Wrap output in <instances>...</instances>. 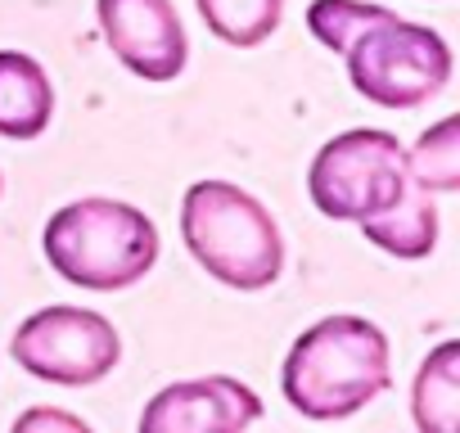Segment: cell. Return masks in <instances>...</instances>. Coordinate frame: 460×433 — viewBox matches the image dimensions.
I'll return each mask as SVG.
<instances>
[{"label":"cell","instance_id":"4","mask_svg":"<svg viewBox=\"0 0 460 433\" xmlns=\"http://www.w3.org/2000/svg\"><path fill=\"white\" fill-rule=\"evenodd\" d=\"M348 82L379 109H420L451 82V46L424 28L388 14L370 23L348 50Z\"/></svg>","mask_w":460,"mask_h":433},{"label":"cell","instance_id":"2","mask_svg":"<svg viewBox=\"0 0 460 433\" xmlns=\"http://www.w3.org/2000/svg\"><path fill=\"white\" fill-rule=\"evenodd\" d=\"M181 235L190 258L226 289L258 294L285 271L276 216L230 181H194L181 199Z\"/></svg>","mask_w":460,"mask_h":433},{"label":"cell","instance_id":"10","mask_svg":"<svg viewBox=\"0 0 460 433\" xmlns=\"http://www.w3.org/2000/svg\"><path fill=\"white\" fill-rule=\"evenodd\" d=\"M366 240L402 262H415V258H429L438 249V203L424 185L406 181L402 199L375 216H366L361 222Z\"/></svg>","mask_w":460,"mask_h":433},{"label":"cell","instance_id":"12","mask_svg":"<svg viewBox=\"0 0 460 433\" xmlns=\"http://www.w3.org/2000/svg\"><path fill=\"white\" fill-rule=\"evenodd\" d=\"M194 5L208 32L235 50L262 46L285 19V0H194Z\"/></svg>","mask_w":460,"mask_h":433},{"label":"cell","instance_id":"8","mask_svg":"<svg viewBox=\"0 0 460 433\" xmlns=\"http://www.w3.org/2000/svg\"><path fill=\"white\" fill-rule=\"evenodd\" d=\"M258 420L262 397L249 384L230 375H203L154 393V402L140 415V433H240Z\"/></svg>","mask_w":460,"mask_h":433},{"label":"cell","instance_id":"16","mask_svg":"<svg viewBox=\"0 0 460 433\" xmlns=\"http://www.w3.org/2000/svg\"><path fill=\"white\" fill-rule=\"evenodd\" d=\"M0 190H5V181H0Z\"/></svg>","mask_w":460,"mask_h":433},{"label":"cell","instance_id":"3","mask_svg":"<svg viewBox=\"0 0 460 433\" xmlns=\"http://www.w3.org/2000/svg\"><path fill=\"white\" fill-rule=\"evenodd\" d=\"M46 262L77 289L118 294L149 276L158 262L154 222L122 199H77L46 222Z\"/></svg>","mask_w":460,"mask_h":433},{"label":"cell","instance_id":"15","mask_svg":"<svg viewBox=\"0 0 460 433\" xmlns=\"http://www.w3.org/2000/svg\"><path fill=\"white\" fill-rule=\"evenodd\" d=\"M19 433H37V429H73V433H86V420L68 415V411H28L14 420Z\"/></svg>","mask_w":460,"mask_h":433},{"label":"cell","instance_id":"11","mask_svg":"<svg viewBox=\"0 0 460 433\" xmlns=\"http://www.w3.org/2000/svg\"><path fill=\"white\" fill-rule=\"evenodd\" d=\"M411 415L424 433H456L460 429V343H438L424 366L415 370Z\"/></svg>","mask_w":460,"mask_h":433},{"label":"cell","instance_id":"14","mask_svg":"<svg viewBox=\"0 0 460 433\" xmlns=\"http://www.w3.org/2000/svg\"><path fill=\"white\" fill-rule=\"evenodd\" d=\"M388 14H393L388 5H370V0H312L307 28H312V37H316L325 50L343 55L370 23H379V19H388Z\"/></svg>","mask_w":460,"mask_h":433},{"label":"cell","instance_id":"6","mask_svg":"<svg viewBox=\"0 0 460 433\" xmlns=\"http://www.w3.org/2000/svg\"><path fill=\"white\" fill-rule=\"evenodd\" d=\"M10 352L32 379L86 388L118 366L122 339L113 321H104L91 307H41L14 330Z\"/></svg>","mask_w":460,"mask_h":433},{"label":"cell","instance_id":"7","mask_svg":"<svg viewBox=\"0 0 460 433\" xmlns=\"http://www.w3.org/2000/svg\"><path fill=\"white\" fill-rule=\"evenodd\" d=\"M109 50L140 82H176L190 59V37L172 0H95Z\"/></svg>","mask_w":460,"mask_h":433},{"label":"cell","instance_id":"9","mask_svg":"<svg viewBox=\"0 0 460 433\" xmlns=\"http://www.w3.org/2000/svg\"><path fill=\"white\" fill-rule=\"evenodd\" d=\"M55 118V86L23 50H0V136L37 140Z\"/></svg>","mask_w":460,"mask_h":433},{"label":"cell","instance_id":"1","mask_svg":"<svg viewBox=\"0 0 460 433\" xmlns=\"http://www.w3.org/2000/svg\"><path fill=\"white\" fill-rule=\"evenodd\" d=\"M393 384L388 334L366 316H325L285 357L280 388L307 420H348Z\"/></svg>","mask_w":460,"mask_h":433},{"label":"cell","instance_id":"5","mask_svg":"<svg viewBox=\"0 0 460 433\" xmlns=\"http://www.w3.org/2000/svg\"><path fill=\"white\" fill-rule=\"evenodd\" d=\"M406 149L393 131L352 127L325 140L307 167V194L330 222H366L393 208L406 190Z\"/></svg>","mask_w":460,"mask_h":433},{"label":"cell","instance_id":"13","mask_svg":"<svg viewBox=\"0 0 460 433\" xmlns=\"http://www.w3.org/2000/svg\"><path fill=\"white\" fill-rule=\"evenodd\" d=\"M406 176L424 185L429 194H451L460 185V122L442 118L420 136V145L406 154Z\"/></svg>","mask_w":460,"mask_h":433}]
</instances>
